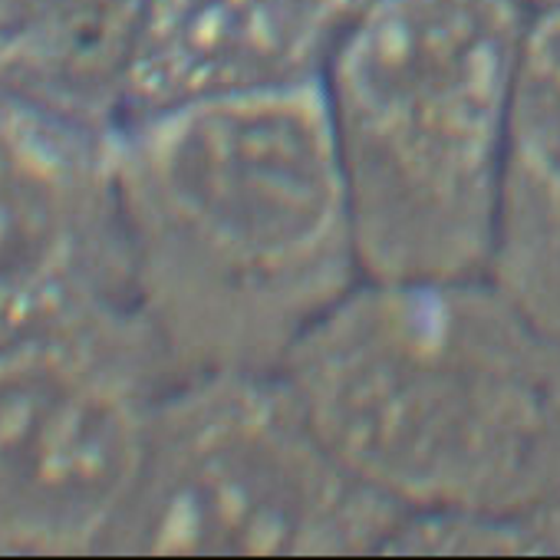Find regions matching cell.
<instances>
[{
    "label": "cell",
    "instance_id": "1",
    "mask_svg": "<svg viewBox=\"0 0 560 560\" xmlns=\"http://www.w3.org/2000/svg\"><path fill=\"white\" fill-rule=\"evenodd\" d=\"M126 291L172 376L280 370L363 267L317 83L113 126Z\"/></svg>",
    "mask_w": 560,
    "mask_h": 560
},
{
    "label": "cell",
    "instance_id": "2",
    "mask_svg": "<svg viewBox=\"0 0 560 560\" xmlns=\"http://www.w3.org/2000/svg\"><path fill=\"white\" fill-rule=\"evenodd\" d=\"M277 373L402 517L560 508V334L491 273L363 277Z\"/></svg>",
    "mask_w": 560,
    "mask_h": 560
},
{
    "label": "cell",
    "instance_id": "3",
    "mask_svg": "<svg viewBox=\"0 0 560 560\" xmlns=\"http://www.w3.org/2000/svg\"><path fill=\"white\" fill-rule=\"evenodd\" d=\"M527 0H357L320 73L363 277L491 270Z\"/></svg>",
    "mask_w": 560,
    "mask_h": 560
},
{
    "label": "cell",
    "instance_id": "4",
    "mask_svg": "<svg viewBox=\"0 0 560 560\" xmlns=\"http://www.w3.org/2000/svg\"><path fill=\"white\" fill-rule=\"evenodd\" d=\"M402 514L324 442L277 370L165 386L106 553L363 557Z\"/></svg>",
    "mask_w": 560,
    "mask_h": 560
},
{
    "label": "cell",
    "instance_id": "5",
    "mask_svg": "<svg viewBox=\"0 0 560 560\" xmlns=\"http://www.w3.org/2000/svg\"><path fill=\"white\" fill-rule=\"evenodd\" d=\"M129 301L0 343V553H96L172 383Z\"/></svg>",
    "mask_w": 560,
    "mask_h": 560
},
{
    "label": "cell",
    "instance_id": "6",
    "mask_svg": "<svg viewBox=\"0 0 560 560\" xmlns=\"http://www.w3.org/2000/svg\"><path fill=\"white\" fill-rule=\"evenodd\" d=\"M129 301L113 129L0 90V343Z\"/></svg>",
    "mask_w": 560,
    "mask_h": 560
},
{
    "label": "cell",
    "instance_id": "7",
    "mask_svg": "<svg viewBox=\"0 0 560 560\" xmlns=\"http://www.w3.org/2000/svg\"><path fill=\"white\" fill-rule=\"evenodd\" d=\"M357 0H145L116 122L317 83Z\"/></svg>",
    "mask_w": 560,
    "mask_h": 560
},
{
    "label": "cell",
    "instance_id": "8",
    "mask_svg": "<svg viewBox=\"0 0 560 560\" xmlns=\"http://www.w3.org/2000/svg\"><path fill=\"white\" fill-rule=\"evenodd\" d=\"M488 273L560 334V0L530 11Z\"/></svg>",
    "mask_w": 560,
    "mask_h": 560
},
{
    "label": "cell",
    "instance_id": "9",
    "mask_svg": "<svg viewBox=\"0 0 560 560\" xmlns=\"http://www.w3.org/2000/svg\"><path fill=\"white\" fill-rule=\"evenodd\" d=\"M145 0H0V90L116 126Z\"/></svg>",
    "mask_w": 560,
    "mask_h": 560
},
{
    "label": "cell",
    "instance_id": "10",
    "mask_svg": "<svg viewBox=\"0 0 560 560\" xmlns=\"http://www.w3.org/2000/svg\"><path fill=\"white\" fill-rule=\"evenodd\" d=\"M527 4H530V8H537V4H544V0H527Z\"/></svg>",
    "mask_w": 560,
    "mask_h": 560
}]
</instances>
